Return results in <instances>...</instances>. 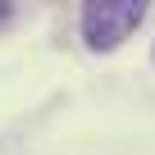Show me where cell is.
Segmentation results:
<instances>
[{
  "label": "cell",
  "mask_w": 155,
  "mask_h": 155,
  "mask_svg": "<svg viewBox=\"0 0 155 155\" xmlns=\"http://www.w3.org/2000/svg\"><path fill=\"white\" fill-rule=\"evenodd\" d=\"M146 18L141 5H132V0H110V5H87L82 9V37L91 50H114L137 23Z\"/></svg>",
  "instance_id": "6da1fadb"
},
{
  "label": "cell",
  "mask_w": 155,
  "mask_h": 155,
  "mask_svg": "<svg viewBox=\"0 0 155 155\" xmlns=\"http://www.w3.org/2000/svg\"><path fill=\"white\" fill-rule=\"evenodd\" d=\"M0 18H5V9H0Z\"/></svg>",
  "instance_id": "7a4b0ae2"
}]
</instances>
